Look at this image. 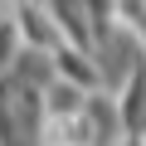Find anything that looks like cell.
Returning a JSON list of instances; mask_svg holds the SVG:
<instances>
[{
  "label": "cell",
  "mask_w": 146,
  "mask_h": 146,
  "mask_svg": "<svg viewBox=\"0 0 146 146\" xmlns=\"http://www.w3.org/2000/svg\"><path fill=\"white\" fill-rule=\"evenodd\" d=\"M20 54H25V34H20V25L0 15V73H10V68L20 63Z\"/></svg>",
  "instance_id": "1"
}]
</instances>
